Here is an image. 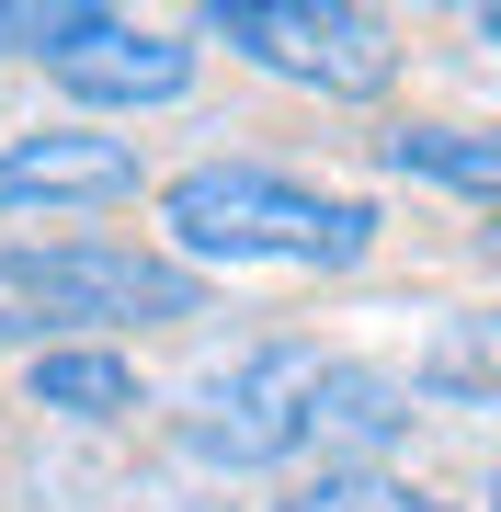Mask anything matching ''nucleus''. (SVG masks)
<instances>
[{
	"mask_svg": "<svg viewBox=\"0 0 501 512\" xmlns=\"http://www.w3.org/2000/svg\"><path fill=\"white\" fill-rule=\"evenodd\" d=\"M160 239L171 262H228V274H353L376 251V205L365 194H331V183H297L274 160H194L160 183Z\"/></svg>",
	"mask_w": 501,
	"mask_h": 512,
	"instance_id": "1",
	"label": "nucleus"
},
{
	"mask_svg": "<svg viewBox=\"0 0 501 512\" xmlns=\"http://www.w3.org/2000/svg\"><path fill=\"white\" fill-rule=\"evenodd\" d=\"M194 308H205V285L171 251H137V239H35V251H0V353L171 330Z\"/></svg>",
	"mask_w": 501,
	"mask_h": 512,
	"instance_id": "2",
	"label": "nucleus"
},
{
	"mask_svg": "<svg viewBox=\"0 0 501 512\" xmlns=\"http://www.w3.org/2000/svg\"><path fill=\"white\" fill-rule=\"evenodd\" d=\"M319 342H251L228 365L194 376V399L171 410V444L217 478H262V467H297L308 456V399H319Z\"/></svg>",
	"mask_w": 501,
	"mask_h": 512,
	"instance_id": "3",
	"label": "nucleus"
},
{
	"mask_svg": "<svg viewBox=\"0 0 501 512\" xmlns=\"http://www.w3.org/2000/svg\"><path fill=\"white\" fill-rule=\"evenodd\" d=\"M194 35L228 46V57H251V69L285 80V92H319V103H376L399 80L388 23L353 12V0H205Z\"/></svg>",
	"mask_w": 501,
	"mask_h": 512,
	"instance_id": "4",
	"label": "nucleus"
},
{
	"mask_svg": "<svg viewBox=\"0 0 501 512\" xmlns=\"http://www.w3.org/2000/svg\"><path fill=\"white\" fill-rule=\"evenodd\" d=\"M137 194V137L103 126H23L0 137V217H80V205H126Z\"/></svg>",
	"mask_w": 501,
	"mask_h": 512,
	"instance_id": "5",
	"label": "nucleus"
},
{
	"mask_svg": "<svg viewBox=\"0 0 501 512\" xmlns=\"http://www.w3.org/2000/svg\"><path fill=\"white\" fill-rule=\"evenodd\" d=\"M46 80L80 103V126H92V114H149V103H183L194 92V46L160 35V23L103 12V35L69 46V57H46Z\"/></svg>",
	"mask_w": 501,
	"mask_h": 512,
	"instance_id": "6",
	"label": "nucleus"
},
{
	"mask_svg": "<svg viewBox=\"0 0 501 512\" xmlns=\"http://www.w3.org/2000/svg\"><path fill=\"white\" fill-rule=\"evenodd\" d=\"M399 433H410V387L388 365L331 353V365H319V399H308V456L319 467H376Z\"/></svg>",
	"mask_w": 501,
	"mask_h": 512,
	"instance_id": "7",
	"label": "nucleus"
},
{
	"mask_svg": "<svg viewBox=\"0 0 501 512\" xmlns=\"http://www.w3.org/2000/svg\"><path fill=\"white\" fill-rule=\"evenodd\" d=\"M23 399L57 410V421H126L137 410V365L114 342H57V353H23Z\"/></svg>",
	"mask_w": 501,
	"mask_h": 512,
	"instance_id": "8",
	"label": "nucleus"
},
{
	"mask_svg": "<svg viewBox=\"0 0 501 512\" xmlns=\"http://www.w3.org/2000/svg\"><path fill=\"white\" fill-rule=\"evenodd\" d=\"M388 171L445 183V194H490L501 183V137H479V126H399L388 137Z\"/></svg>",
	"mask_w": 501,
	"mask_h": 512,
	"instance_id": "9",
	"label": "nucleus"
},
{
	"mask_svg": "<svg viewBox=\"0 0 501 512\" xmlns=\"http://www.w3.org/2000/svg\"><path fill=\"white\" fill-rule=\"evenodd\" d=\"M399 387L410 399H445V410H490V319H445Z\"/></svg>",
	"mask_w": 501,
	"mask_h": 512,
	"instance_id": "10",
	"label": "nucleus"
},
{
	"mask_svg": "<svg viewBox=\"0 0 501 512\" xmlns=\"http://www.w3.org/2000/svg\"><path fill=\"white\" fill-rule=\"evenodd\" d=\"M274 512H456V501H422V490H399L388 467H319V478H297Z\"/></svg>",
	"mask_w": 501,
	"mask_h": 512,
	"instance_id": "11",
	"label": "nucleus"
}]
</instances>
